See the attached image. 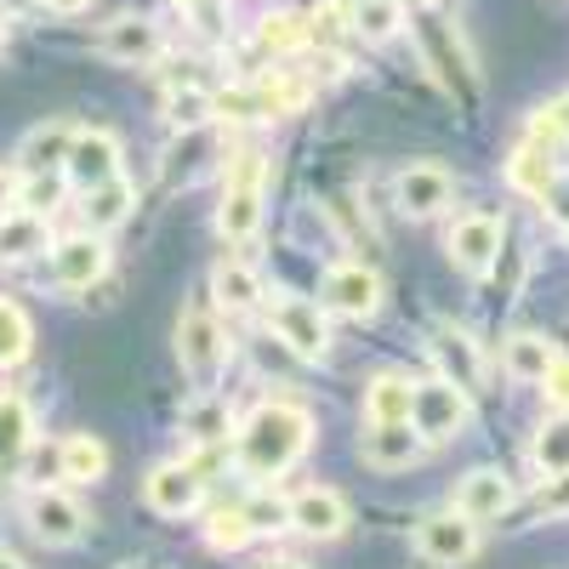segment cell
Masks as SVG:
<instances>
[{
	"label": "cell",
	"mask_w": 569,
	"mask_h": 569,
	"mask_svg": "<svg viewBox=\"0 0 569 569\" xmlns=\"http://www.w3.org/2000/svg\"><path fill=\"white\" fill-rule=\"evenodd\" d=\"M313 445V421L302 405H284V399H268L251 410V421L240 427V467L257 472V479H279L302 450Z\"/></svg>",
	"instance_id": "cell-1"
},
{
	"label": "cell",
	"mask_w": 569,
	"mask_h": 569,
	"mask_svg": "<svg viewBox=\"0 0 569 569\" xmlns=\"http://www.w3.org/2000/svg\"><path fill=\"white\" fill-rule=\"evenodd\" d=\"M268 325H273V337L291 348L297 359H308V365H319V359L330 353V325H325V313H319L313 302L291 297V291H273Z\"/></svg>",
	"instance_id": "cell-2"
},
{
	"label": "cell",
	"mask_w": 569,
	"mask_h": 569,
	"mask_svg": "<svg viewBox=\"0 0 569 569\" xmlns=\"http://www.w3.org/2000/svg\"><path fill=\"white\" fill-rule=\"evenodd\" d=\"M177 359L194 382H217V370L228 359V342H222V325L206 313V308H182L177 319Z\"/></svg>",
	"instance_id": "cell-3"
},
{
	"label": "cell",
	"mask_w": 569,
	"mask_h": 569,
	"mask_svg": "<svg viewBox=\"0 0 569 569\" xmlns=\"http://www.w3.org/2000/svg\"><path fill=\"white\" fill-rule=\"evenodd\" d=\"M23 518H29V530H34L46 547H74V541L86 536V525H91L86 507H80L74 496L52 490V485H34V496H29Z\"/></svg>",
	"instance_id": "cell-4"
},
{
	"label": "cell",
	"mask_w": 569,
	"mask_h": 569,
	"mask_svg": "<svg viewBox=\"0 0 569 569\" xmlns=\"http://www.w3.org/2000/svg\"><path fill=\"white\" fill-rule=\"evenodd\" d=\"M63 177L80 188V194H86V188H98V182H109V177H120V142H114V131H103V126H74Z\"/></svg>",
	"instance_id": "cell-5"
},
{
	"label": "cell",
	"mask_w": 569,
	"mask_h": 569,
	"mask_svg": "<svg viewBox=\"0 0 569 569\" xmlns=\"http://www.w3.org/2000/svg\"><path fill=\"white\" fill-rule=\"evenodd\" d=\"M410 427L421 439H456L461 427H467V393L456 382H421L416 399H410Z\"/></svg>",
	"instance_id": "cell-6"
},
{
	"label": "cell",
	"mask_w": 569,
	"mask_h": 569,
	"mask_svg": "<svg viewBox=\"0 0 569 569\" xmlns=\"http://www.w3.org/2000/svg\"><path fill=\"white\" fill-rule=\"evenodd\" d=\"M416 547H421L427 563L456 569V563H467L472 552H479V525H472L467 512H433V518H421Z\"/></svg>",
	"instance_id": "cell-7"
},
{
	"label": "cell",
	"mask_w": 569,
	"mask_h": 569,
	"mask_svg": "<svg viewBox=\"0 0 569 569\" xmlns=\"http://www.w3.org/2000/svg\"><path fill=\"white\" fill-rule=\"evenodd\" d=\"M416 34H421V63L433 69L450 91L472 98V91H479V80H472V69H467V52H461L456 29H450L445 18H421V23H416Z\"/></svg>",
	"instance_id": "cell-8"
},
{
	"label": "cell",
	"mask_w": 569,
	"mask_h": 569,
	"mask_svg": "<svg viewBox=\"0 0 569 569\" xmlns=\"http://www.w3.org/2000/svg\"><path fill=\"white\" fill-rule=\"evenodd\" d=\"M109 273V246H103V233H69V240L52 246V279L63 284V291H91Z\"/></svg>",
	"instance_id": "cell-9"
},
{
	"label": "cell",
	"mask_w": 569,
	"mask_h": 569,
	"mask_svg": "<svg viewBox=\"0 0 569 569\" xmlns=\"http://www.w3.org/2000/svg\"><path fill=\"white\" fill-rule=\"evenodd\" d=\"M325 308L342 319H376L382 308V279H376L365 262H342L325 273Z\"/></svg>",
	"instance_id": "cell-10"
},
{
	"label": "cell",
	"mask_w": 569,
	"mask_h": 569,
	"mask_svg": "<svg viewBox=\"0 0 569 569\" xmlns=\"http://www.w3.org/2000/svg\"><path fill=\"white\" fill-rule=\"evenodd\" d=\"M200 496H206V479L194 467H182V461H166V467H154L149 479H142V501H149L160 518H182V512H194L200 507Z\"/></svg>",
	"instance_id": "cell-11"
},
{
	"label": "cell",
	"mask_w": 569,
	"mask_h": 569,
	"mask_svg": "<svg viewBox=\"0 0 569 569\" xmlns=\"http://www.w3.org/2000/svg\"><path fill=\"white\" fill-rule=\"evenodd\" d=\"M427 348H433V365H439L445 382H456L461 393H479V382H485V353H479V342H472L467 330L439 325Z\"/></svg>",
	"instance_id": "cell-12"
},
{
	"label": "cell",
	"mask_w": 569,
	"mask_h": 569,
	"mask_svg": "<svg viewBox=\"0 0 569 569\" xmlns=\"http://www.w3.org/2000/svg\"><path fill=\"white\" fill-rule=\"evenodd\" d=\"M501 257V222L496 217H461L450 228V262L467 273H490Z\"/></svg>",
	"instance_id": "cell-13"
},
{
	"label": "cell",
	"mask_w": 569,
	"mask_h": 569,
	"mask_svg": "<svg viewBox=\"0 0 569 569\" xmlns=\"http://www.w3.org/2000/svg\"><path fill=\"white\" fill-rule=\"evenodd\" d=\"M291 530H302L308 541H337L348 530V501L337 490H302L291 496Z\"/></svg>",
	"instance_id": "cell-14"
},
{
	"label": "cell",
	"mask_w": 569,
	"mask_h": 569,
	"mask_svg": "<svg viewBox=\"0 0 569 569\" xmlns=\"http://www.w3.org/2000/svg\"><path fill=\"white\" fill-rule=\"evenodd\" d=\"M393 194H399V211H405V217H433V211L450 206L456 182H450L445 166H410V171H399Z\"/></svg>",
	"instance_id": "cell-15"
},
{
	"label": "cell",
	"mask_w": 569,
	"mask_h": 569,
	"mask_svg": "<svg viewBox=\"0 0 569 569\" xmlns=\"http://www.w3.org/2000/svg\"><path fill=\"white\" fill-rule=\"evenodd\" d=\"M512 507V485L501 479L496 467H479V472H467L461 490H456V512H467L472 525H490V518H501Z\"/></svg>",
	"instance_id": "cell-16"
},
{
	"label": "cell",
	"mask_w": 569,
	"mask_h": 569,
	"mask_svg": "<svg viewBox=\"0 0 569 569\" xmlns=\"http://www.w3.org/2000/svg\"><path fill=\"white\" fill-rule=\"evenodd\" d=\"M421 433L410 421H370V433H365V461L370 467H382V472H393V467H410L416 456H421Z\"/></svg>",
	"instance_id": "cell-17"
},
{
	"label": "cell",
	"mask_w": 569,
	"mask_h": 569,
	"mask_svg": "<svg viewBox=\"0 0 569 569\" xmlns=\"http://www.w3.org/2000/svg\"><path fill=\"white\" fill-rule=\"evenodd\" d=\"M98 46H103V58H114V63H149V58H160V29L149 23V18H114L103 34H98Z\"/></svg>",
	"instance_id": "cell-18"
},
{
	"label": "cell",
	"mask_w": 569,
	"mask_h": 569,
	"mask_svg": "<svg viewBox=\"0 0 569 569\" xmlns=\"http://www.w3.org/2000/svg\"><path fill=\"white\" fill-rule=\"evenodd\" d=\"M52 251V228L34 211H0V262H29Z\"/></svg>",
	"instance_id": "cell-19"
},
{
	"label": "cell",
	"mask_w": 569,
	"mask_h": 569,
	"mask_svg": "<svg viewBox=\"0 0 569 569\" xmlns=\"http://www.w3.org/2000/svg\"><path fill=\"white\" fill-rule=\"evenodd\" d=\"M34 450V416L23 393H0V472H12Z\"/></svg>",
	"instance_id": "cell-20"
},
{
	"label": "cell",
	"mask_w": 569,
	"mask_h": 569,
	"mask_svg": "<svg viewBox=\"0 0 569 569\" xmlns=\"http://www.w3.org/2000/svg\"><path fill=\"white\" fill-rule=\"evenodd\" d=\"M131 206H137V188L126 182V177H109V182H98V188H86V228L91 233H109V228H120L126 217H131Z\"/></svg>",
	"instance_id": "cell-21"
},
{
	"label": "cell",
	"mask_w": 569,
	"mask_h": 569,
	"mask_svg": "<svg viewBox=\"0 0 569 569\" xmlns=\"http://www.w3.org/2000/svg\"><path fill=\"white\" fill-rule=\"evenodd\" d=\"M69 142H74V126H63V120H46V126H34V131L23 137L18 166H23V171H63V160H69Z\"/></svg>",
	"instance_id": "cell-22"
},
{
	"label": "cell",
	"mask_w": 569,
	"mask_h": 569,
	"mask_svg": "<svg viewBox=\"0 0 569 569\" xmlns=\"http://www.w3.org/2000/svg\"><path fill=\"white\" fill-rule=\"evenodd\" d=\"M257 222H262V188L228 182L222 188V211H217V233L222 240H251Z\"/></svg>",
	"instance_id": "cell-23"
},
{
	"label": "cell",
	"mask_w": 569,
	"mask_h": 569,
	"mask_svg": "<svg viewBox=\"0 0 569 569\" xmlns=\"http://www.w3.org/2000/svg\"><path fill=\"white\" fill-rule=\"evenodd\" d=\"M58 467H63L69 485H98L109 472V450H103V439H91V433H69L58 445Z\"/></svg>",
	"instance_id": "cell-24"
},
{
	"label": "cell",
	"mask_w": 569,
	"mask_h": 569,
	"mask_svg": "<svg viewBox=\"0 0 569 569\" xmlns=\"http://www.w3.org/2000/svg\"><path fill=\"white\" fill-rule=\"evenodd\" d=\"M410 399H416V382L399 370H382L376 382L365 388V416L370 421H410Z\"/></svg>",
	"instance_id": "cell-25"
},
{
	"label": "cell",
	"mask_w": 569,
	"mask_h": 569,
	"mask_svg": "<svg viewBox=\"0 0 569 569\" xmlns=\"http://www.w3.org/2000/svg\"><path fill=\"white\" fill-rule=\"evenodd\" d=\"M211 297H217V308H228V313H246V308L262 302V279H257L246 262H217Z\"/></svg>",
	"instance_id": "cell-26"
},
{
	"label": "cell",
	"mask_w": 569,
	"mask_h": 569,
	"mask_svg": "<svg viewBox=\"0 0 569 569\" xmlns=\"http://www.w3.org/2000/svg\"><path fill=\"white\" fill-rule=\"evenodd\" d=\"M552 359H558V348L547 337H536V330H518L507 342V376H518V382H541L552 370Z\"/></svg>",
	"instance_id": "cell-27"
},
{
	"label": "cell",
	"mask_w": 569,
	"mask_h": 569,
	"mask_svg": "<svg viewBox=\"0 0 569 569\" xmlns=\"http://www.w3.org/2000/svg\"><path fill=\"white\" fill-rule=\"evenodd\" d=\"M507 182L518 188V194H530V200H547V188H552V160L541 142H525L512 160H507Z\"/></svg>",
	"instance_id": "cell-28"
},
{
	"label": "cell",
	"mask_w": 569,
	"mask_h": 569,
	"mask_svg": "<svg viewBox=\"0 0 569 569\" xmlns=\"http://www.w3.org/2000/svg\"><path fill=\"white\" fill-rule=\"evenodd\" d=\"M251 98H257V114L273 120V114H297L308 103V80H291V74H268L251 86Z\"/></svg>",
	"instance_id": "cell-29"
},
{
	"label": "cell",
	"mask_w": 569,
	"mask_h": 569,
	"mask_svg": "<svg viewBox=\"0 0 569 569\" xmlns=\"http://www.w3.org/2000/svg\"><path fill=\"white\" fill-rule=\"evenodd\" d=\"M29 342H34V325L29 313L12 302V297H0V370H12L29 359Z\"/></svg>",
	"instance_id": "cell-30"
},
{
	"label": "cell",
	"mask_w": 569,
	"mask_h": 569,
	"mask_svg": "<svg viewBox=\"0 0 569 569\" xmlns=\"http://www.w3.org/2000/svg\"><path fill=\"white\" fill-rule=\"evenodd\" d=\"M257 46H262V52H273V58L302 52V46H308V18H297V12H268V18L257 23Z\"/></svg>",
	"instance_id": "cell-31"
},
{
	"label": "cell",
	"mask_w": 569,
	"mask_h": 569,
	"mask_svg": "<svg viewBox=\"0 0 569 569\" xmlns=\"http://www.w3.org/2000/svg\"><path fill=\"white\" fill-rule=\"evenodd\" d=\"M405 23V0H359L353 7V34L365 40H393Z\"/></svg>",
	"instance_id": "cell-32"
},
{
	"label": "cell",
	"mask_w": 569,
	"mask_h": 569,
	"mask_svg": "<svg viewBox=\"0 0 569 569\" xmlns=\"http://www.w3.org/2000/svg\"><path fill=\"white\" fill-rule=\"evenodd\" d=\"M58 206H63V177H58V171H23V188H18V211L52 217Z\"/></svg>",
	"instance_id": "cell-33"
},
{
	"label": "cell",
	"mask_w": 569,
	"mask_h": 569,
	"mask_svg": "<svg viewBox=\"0 0 569 569\" xmlns=\"http://www.w3.org/2000/svg\"><path fill=\"white\" fill-rule=\"evenodd\" d=\"M251 518H246V507H217L211 512V525H206V541L217 547V552H240V547H251Z\"/></svg>",
	"instance_id": "cell-34"
},
{
	"label": "cell",
	"mask_w": 569,
	"mask_h": 569,
	"mask_svg": "<svg viewBox=\"0 0 569 569\" xmlns=\"http://www.w3.org/2000/svg\"><path fill=\"white\" fill-rule=\"evenodd\" d=\"M536 467L547 472H569V416H558V421H547L541 433H536Z\"/></svg>",
	"instance_id": "cell-35"
},
{
	"label": "cell",
	"mask_w": 569,
	"mask_h": 569,
	"mask_svg": "<svg viewBox=\"0 0 569 569\" xmlns=\"http://www.w3.org/2000/svg\"><path fill=\"white\" fill-rule=\"evenodd\" d=\"M211 114H217V103L206 98V91H194V86H188V91H171V103H166V120H171L177 131H200Z\"/></svg>",
	"instance_id": "cell-36"
},
{
	"label": "cell",
	"mask_w": 569,
	"mask_h": 569,
	"mask_svg": "<svg viewBox=\"0 0 569 569\" xmlns=\"http://www.w3.org/2000/svg\"><path fill=\"white\" fill-rule=\"evenodd\" d=\"M348 29H353V12L342 7V0H325V7L313 12V23H308V40H319V46H342Z\"/></svg>",
	"instance_id": "cell-37"
},
{
	"label": "cell",
	"mask_w": 569,
	"mask_h": 569,
	"mask_svg": "<svg viewBox=\"0 0 569 569\" xmlns=\"http://www.w3.org/2000/svg\"><path fill=\"white\" fill-rule=\"evenodd\" d=\"M182 7H188V18H194L200 34H211V40L228 34V0H182Z\"/></svg>",
	"instance_id": "cell-38"
},
{
	"label": "cell",
	"mask_w": 569,
	"mask_h": 569,
	"mask_svg": "<svg viewBox=\"0 0 569 569\" xmlns=\"http://www.w3.org/2000/svg\"><path fill=\"white\" fill-rule=\"evenodd\" d=\"M563 137H569V98H558V103H547L536 114V142L541 149H552V142H563Z\"/></svg>",
	"instance_id": "cell-39"
},
{
	"label": "cell",
	"mask_w": 569,
	"mask_h": 569,
	"mask_svg": "<svg viewBox=\"0 0 569 569\" xmlns=\"http://www.w3.org/2000/svg\"><path fill=\"white\" fill-rule=\"evenodd\" d=\"M188 433H194L200 445H217L228 433V410L222 405H200V410H188Z\"/></svg>",
	"instance_id": "cell-40"
},
{
	"label": "cell",
	"mask_w": 569,
	"mask_h": 569,
	"mask_svg": "<svg viewBox=\"0 0 569 569\" xmlns=\"http://www.w3.org/2000/svg\"><path fill=\"white\" fill-rule=\"evenodd\" d=\"M246 518H251V530L262 536V530H284L291 525V501H246Z\"/></svg>",
	"instance_id": "cell-41"
},
{
	"label": "cell",
	"mask_w": 569,
	"mask_h": 569,
	"mask_svg": "<svg viewBox=\"0 0 569 569\" xmlns=\"http://www.w3.org/2000/svg\"><path fill=\"white\" fill-rule=\"evenodd\" d=\"M541 512H552V518L569 512V472H552V479H547V490H541Z\"/></svg>",
	"instance_id": "cell-42"
},
{
	"label": "cell",
	"mask_w": 569,
	"mask_h": 569,
	"mask_svg": "<svg viewBox=\"0 0 569 569\" xmlns=\"http://www.w3.org/2000/svg\"><path fill=\"white\" fill-rule=\"evenodd\" d=\"M541 382H547V399L558 410H569V359H552V370L541 376Z\"/></svg>",
	"instance_id": "cell-43"
},
{
	"label": "cell",
	"mask_w": 569,
	"mask_h": 569,
	"mask_svg": "<svg viewBox=\"0 0 569 569\" xmlns=\"http://www.w3.org/2000/svg\"><path fill=\"white\" fill-rule=\"evenodd\" d=\"M18 188H23L18 171H0V211H18Z\"/></svg>",
	"instance_id": "cell-44"
},
{
	"label": "cell",
	"mask_w": 569,
	"mask_h": 569,
	"mask_svg": "<svg viewBox=\"0 0 569 569\" xmlns=\"http://www.w3.org/2000/svg\"><path fill=\"white\" fill-rule=\"evenodd\" d=\"M52 12H63V18H74V12H91V0H46Z\"/></svg>",
	"instance_id": "cell-45"
},
{
	"label": "cell",
	"mask_w": 569,
	"mask_h": 569,
	"mask_svg": "<svg viewBox=\"0 0 569 569\" xmlns=\"http://www.w3.org/2000/svg\"><path fill=\"white\" fill-rule=\"evenodd\" d=\"M257 569H308V563H297V558H268V563H257Z\"/></svg>",
	"instance_id": "cell-46"
},
{
	"label": "cell",
	"mask_w": 569,
	"mask_h": 569,
	"mask_svg": "<svg viewBox=\"0 0 569 569\" xmlns=\"http://www.w3.org/2000/svg\"><path fill=\"white\" fill-rule=\"evenodd\" d=\"M0 569H23V558L18 552H0Z\"/></svg>",
	"instance_id": "cell-47"
},
{
	"label": "cell",
	"mask_w": 569,
	"mask_h": 569,
	"mask_svg": "<svg viewBox=\"0 0 569 569\" xmlns=\"http://www.w3.org/2000/svg\"><path fill=\"white\" fill-rule=\"evenodd\" d=\"M0 46H7V18H0Z\"/></svg>",
	"instance_id": "cell-48"
},
{
	"label": "cell",
	"mask_w": 569,
	"mask_h": 569,
	"mask_svg": "<svg viewBox=\"0 0 569 569\" xmlns=\"http://www.w3.org/2000/svg\"><path fill=\"white\" fill-rule=\"evenodd\" d=\"M120 569H142V563H120Z\"/></svg>",
	"instance_id": "cell-49"
},
{
	"label": "cell",
	"mask_w": 569,
	"mask_h": 569,
	"mask_svg": "<svg viewBox=\"0 0 569 569\" xmlns=\"http://www.w3.org/2000/svg\"><path fill=\"white\" fill-rule=\"evenodd\" d=\"M416 7H427V0H416Z\"/></svg>",
	"instance_id": "cell-50"
}]
</instances>
